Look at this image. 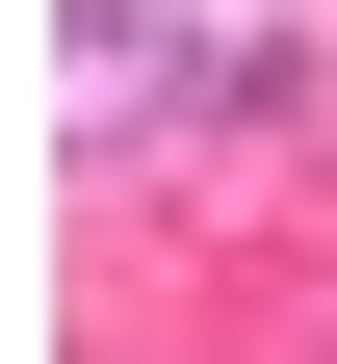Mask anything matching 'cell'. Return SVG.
<instances>
[{
    "instance_id": "obj_1",
    "label": "cell",
    "mask_w": 337,
    "mask_h": 364,
    "mask_svg": "<svg viewBox=\"0 0 337 364\" xmlns=\"http://www.w3.org/2000/svg\"><path fill=\"white\" fill-rule=\"evenodd\" d=\"M285 53L260 26H156V0H78V156H130V130H260Z\"/></svg>"
}]
</instances>
